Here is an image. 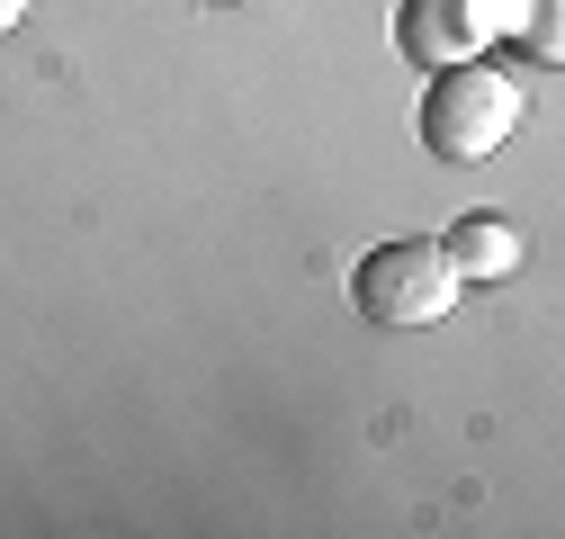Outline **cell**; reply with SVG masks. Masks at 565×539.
<instances>
[{"label":"cell","instance_id":"cell-1","mask_svg":"<svg viewBox=\"0 0 565 539\" xmlns=\"http://www.w3.org/2000/svg\"><path fill=\"white\" fill-rule=\"evenodd\" d=\"M350 297H360L369 324H440L458 306V270L440 243H422V234H395L360 261V279H350Z\"/></svg>","mask_w":565,"mask_h":539},{"label":"cell","instance_id":"cell-2","mask_svg":"<svg viewBox=\"0 0 565 539\" xmlns=\"http://www.w3.org/2000/svg\"><path fill=\"white\" fill-rule=\"evenodd\" d=\"M521 126V91L493 82V73H431V99H422V145L440 162H484L503 135Z\"/></svg>","mask_w":565,"mask_h":539},{"label":"cell","instance_id":"cell-3","mask_svg":"<svg viewBox=\"0 0 565 539\" xmlns=\"http://www.w3.org/2000/svg\"><path fill=\"white\" fill-rule=\"evenodd\" d=\"M484 0H404V19H395V45L422 63V73H449V63H467L484 45Z\"/></svg>","mask_w":565,"mask_h":539},{"label":"cell","instance_id":"cell-4","mask_svg":"<svg viewBox=\"0 0 565 539\" xmlns=\"http://www.w3.org/2000/svg\"><path fill=\"white\" fill-rule=\"evenodd\" d=\"M440 252H449L458 279H512V270H521V234H512V216H458Z\"/></svg>","mask_w":565,"mask_h":539},{"label":"cell","instance_id":"cell-5","mask_svg":"<svg viewBox=\"0 0 565 539\" xmlns=\"http://www.w3.org/2000/svg\"><path fill=\"white\" fill-rule=\"evenodd\" d=\"M493 28H503V36L521 28V45L547 63V54H556V0H521V19H493Z\"/></svg>","mask_w":565,"mask_h":539},{"label":"cell","instance_id":"cell-6","mask_svg":"<svg viewBox=\"0 0 565 539\" xmlns=\"http://www.w3.org/2000/svg\"><path fill=\"white\" fill-rule=\"evenodd\" d=\"M19 19H28V0H0V36H10Z\"/></svg>","mask_w":565,"mask_h":539},{"label":"cell","instance_id":"cell-7","mask_svg":"<svg viewBox=\"0 0 565 539\" xmlns=\"http://www.w3.org/2000/svg\"><path fill=\"white\" fill-rule=\"evenodd\" d=\"M216 10H225V0H216Z\"/></svg>","mask_w":565,"mask_h":539}]
</instances>
